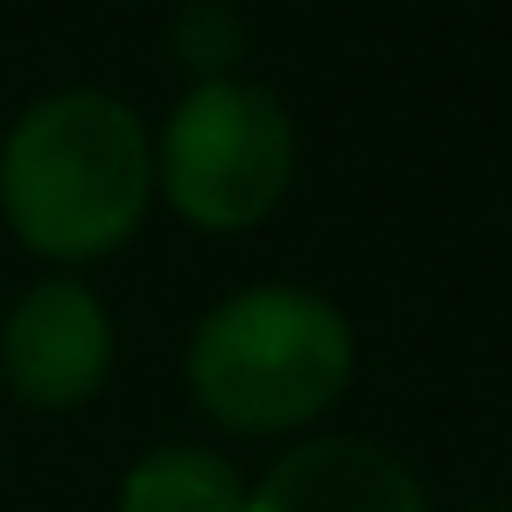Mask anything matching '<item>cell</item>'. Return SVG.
<instances>
[{
  "mask_svg": "<svg viewBox=\"0 0 512 512\" xmlns=\"http://www.w3.org/2000/svg\"><path fill=\"white\" fill-rule=\"evenodd\" d=\"M113 512H246V470L218 442H155L120 470Z\"/></svg>",
  "mask_w": 512,
  "mask_h": 512,
  "instance_id": "8992f818",
  "label": "cell"
},
{
  "mask_svg": "<svg viewBox=\"0 0 512 512\" xmlns=\"http://www.w3.org/2000/svg\"><path fill=\"white\" fill-rule=\"evenodd\" d=\"M155 204V134L106 85H57L0 134V225L50 274L120 253Z\"/></svg>",
  "mask_w": 512,
  "mask_h": 512,
  "instance_id": "6da1fadb",
  "label": "cell"
},
{
  "mask_svg": "<svg viewBox=\"0 0 512 512\" xmlns=\"http://www.w3.org/2000/svg\"><path fill=\"white\" fill-rule=\"evenodd\" d=\"M239 15L225 0H190V8L169 22V57L190 71V85H211V78H239Z\"/></svg>",
  "mask_w": 512,
  "mask_h": 512,
  "instance_id": "52a82bcc",
  "label": "cell"
},
{
  "mask_svg": "<svg viewBox=\"0 0 512 512\" xmlns=\"http://www.w3.org/2000/svg\"><path fill=\"white\" fill-rule=\"evenodd\" d=\"M358 379L351 316L295 281H253L211 302L183 344L190 407L246 442H302Z\"/></svg>",
  "mask_w": 512,
  "mask_h": 512,
  "instance_id": "7a4b0ae2",
  "label": "cell"
},
{
  "mask_svg": "<svg viewBox=\"0 0 512 512\" xmlns=\"http://www.w3.org/2000/svg\"><path fill=\"white\" fill-rule=\"evenodd\" d=\"M295 190V120L260 78L190 85L155 134V197L190 232H253Z\"/></svg>",
  "mask_w": 512,
  "mask_h": 512,
  "instance_id": "3957f363",
  "label": "cell"
},
{
  "mask_svg": "<svg viewBox=\"0 0 512 512\" xmlns=\"http://www.w3.org/2000/svg\"><path fill=\"white\" fill-rule=\"evenodd\" d=\"M246 512H435V505L386 442L302 435L246 484Z\"/></svg>",
  "mask_w": 512,
  "mask_h": 512,
  "instance_id": "5b68a950",
  "label": "cell"
},
{
  "mask_svg": "<svg viewBox=\"0 0 512 512\" xmlns=\"http://www.w3.org/2000/svg\"><path fill=\"white\" fill-rule=\"evenodd\" d=\"M113 309L85 274H36L0 316V386L29 414H78L113 379Z\"/></svg>",
  "mask_w": 512,
  "mask_h": 512,
  "instance_id": "277c9868",
  "label": "cell"
}]
</instances>
